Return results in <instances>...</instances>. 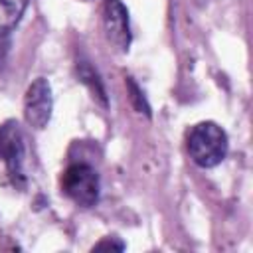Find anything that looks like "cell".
I'll return each mask as SVG.
<instances>
[{"label": "cell", "instance_id": "8", "mask_svg": "<svg viewBox=\"0 0 253 253\" xmlns=\"http://www.w3.org/2000/svg\"><path fill=\"white\" fill-rule=\"evenodd\" d=\"M125 85H126L128 99H130L132 107H134L138 113H142V115L150 117V115H152V113H150V105H148V101H146V97H144L142 89L134 83V79H132V77H126V79H125Z\"/></svg>", "mask_w": 253, "mask_h": 253}, {"label": "cell", "instance_id": "4", "mask_svg": "<svg viewBox=\"0 0 253 253\" xmlns=\"http://www.w3.org/2000/svg\"><path fill=\"white\" fill-rule=\"evenodd\" d=\"M0 160L6 164L14 184H24V136L16 121L0 125Z\"/></svg>", "mask_w": 253, "mask_h": 253}, {"label": "cell", "instance_id": "10", "mask_svg": "<svg viewBox=\"0 0 253 253\" xmlns=\"http://www.w3.org/2000/svg\"><path fill=\"white\" fill-rule=\"evenodd\" d=\"M198 2H202V4H204V2H208V0H198Z\"/></svg>", "mask_w": 253, "mask_h": 253}, {"label": "cell", "instance_id": "1", "mask_svg": "<svg viewBox=\"0 0 253 253\" xmlns=\"http://www.w3.org/2000/svg\"><path fill=\"white\" fill-rule=\"evenodd\" d=\"M186 148L194 164L200 168H213L227 156L229 140L225 130L213 121L194 125L186 134Z\"/></svg>", "mask_w": 253, "mask_h": 253}, {"label": "cell", "instance_id": "3", "mask_svg": "<svg viewBox=\"0 0 253 253\" xmlns=\"http://www.w3.org/2000/svg\"><path fill=\"white\" fill-rule=\"evenodd\" d=\"M51 109H53L51 85H49L47 79L38 77L26 89V95H24V119L32 128L42 130V128L47 126V123L51 119Z\"/></svg>", "mask_w": 253, "mask_h": 253}, {"label": "cell", "instance_id": "6", "mask_svg": "<svg viewBox=\"0 0 253 253\" xmlns=\"http://www.w3.org/2000/svg\"><path fill=\"white\" fill-rule=\"evenodd\" d=\"M75 73H77V79L89 89V93L93 95V99L101 105V107H109V97H107V91H105V85L97 73V69L87 61V59H79L77 65H75Z\"/></svg>", "mask_w": 253, "mask_h": 253}, {"label": "cell", "instance_id": "7", "mask_svg": "<svg viewBox=\"0 0 253 253\" xmlns=\"http://www.w3.org/2000/svg\"><path fill=\"white\" fill-rule=\"evenodd\" d=\"M30 0H0V38L10 34L22 20Z\"/></svg>", "mask_w": 253, "mask_h": 253}, {"label": "cell", "instance_id": "2", "mask_svg": "<svg viewBox=\"0 0 253 253\" xmlns=\"http://www.w3.org/2000/svg\"><path fill=\"white\" fill-rule=\"evenodd\" d=\"M61 192L81 208H93L99 202L101 194V180L93 166L85 162L69 164L59 180Z\"/></svg>", "mask_w": 253, "mask_h": 253}, {"label": "cell", "instance_id": "5", "mask_svg": "<svg viewBox=\"0 0 253 253\" xmlns=\"http://www.w3.org/2000/svg\"><path fill=\"white\" fill-rule=\"evenodd\" d=\"M103 28H105L107 40L119 51H128L132 34H130L128 10L121 0H105L103 2Z\"/></svg>", "mask_w": 253, "mask_h": 253}, {"label": "cell", "instance_id": "9", "mask_svg": "<svg viewBox=\"0 0 253 253\" xmlns=\"http://www.w3.org/2000/svg\"><path fill=\"white\" fill-rule=\"evenodd\" d=\"M99 251V249H111V251H123L125 249V243L123 241H119V237H105L103 241H99L95 247H93V251Z\"/></svg>", "mask_w": 253, "mask_h": 253}]
</instances>
